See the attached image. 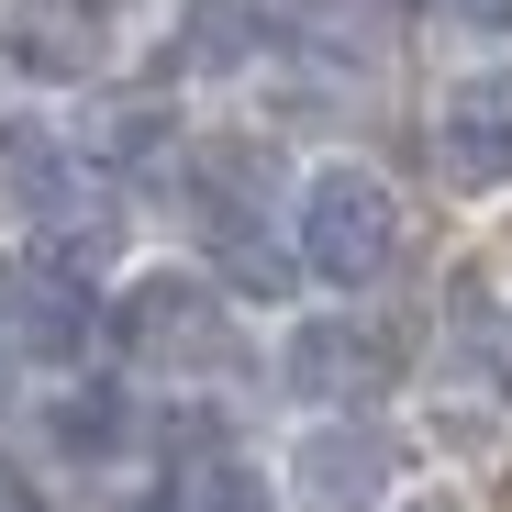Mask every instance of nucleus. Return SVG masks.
<instances>
[{
    "instance_id": "3",
    "label": "nucleus",
    "mask_w": 512,
    "mask_h": 512,
    "mask_svg": "<svg viewBox=\"0 0 512 512\" xmlns=\"http://www.w3.org/2000/svg\"><path fill=\"white\" fill-rule=\"evenodd\" d=\"M279 501L290 512H390L401 501V435L368 412H312L279 457Z\"/></svg>"
},
{
    "instance_id": "13",
    "label": "nucleus",
    "mask_w": 512,
    "mask_h": 512,
    "mask_svg": "<svg viewBox=\"0 0 512 512\" xmlns=\"http://www.w3.org/2000/svg\"><path fill=\"white\" fill-rule=\"evenodd\" d=\"M167 512H290V501H279V468L212 446V457H179V468H167Z\"/></svg>"
},
{
    "instance_id": "11",
    "label": "nucleus",
    "mask_w": 512,
    "mask_h": 512,
    "mask_svg": "<svg viewBox=\"0 0 512 512\" xmlns=\"http://www.w3.org/2000/svg\"><path fill=\"white\" fill-rule=\"evenodd\" d=\"M446 346H457V379H468L490 412H512V301H501L490 279H457V290H446Z\"/></svg>"
},
{
    "instance_id": "18",
    "label": "nucleus",
    "mask_w": 512,
    "mask_h": 512,
    "mask_svg": "<svg viewBox=\"0 0 512 512\" xmlns=\"http://www.w3.org/2000/svg\"><path fill=\"white\" fill-rule=\"evenodd\" d=\"M67 12H90V23H134L145 0H67Z\"/></svg>"
},
{
    "instance_id": "17",
    "label": "nucleus",
    "mask_w": 512,
    "mask_h": 512,
    "mask_svg": "<svg viewBox=\"0 0 512 512\" xmlns=\"http://www.w3.org/2000/svg\"><path fill=\"white\" fill-rule=\"evenodd\" d=\"M390 512H468V501H457V490H401Z\"/></svg>"
},
{
    "instance_id": "2",
    "label": "nucleus",
    "mask_w": 512,
    "mask_h": 512,
    "mask_svg": "<svg viewBox=\"0 0 512 512\" xmlns=\"http://www.w3.org/2000/svg\"><path fill=\"white\" fill-rule=\"evenodd\" d=\"M290 256H301V279L334 290V301L379 290L401 268V190L379 179L368 156H312L301 190H290Z\"/></svg>"
},
{
    "instance_id": "14",
    "label": "nucleus",
    "mask_w": 512,
    "mask_h": 512,
    "mask_svg": "<svg viewBox=\"0 0 512 512\" xmlns=\"http://www.w3.org/2000/svg\"><path fill=\"white\" fill-rule=\"evenodd\" d=\"M268 45L323 56V67H368V56H379V34H368L357 0H268Z\"/></svg>"
},
{
    "instance_id": "15",
    "label": "nucleus",
    "mask_w": 512,
    "mask_h": 512,
    "mask_svg": "<svg viewBox=\"0 0 512 512\" xmlns=\"http://www.w3.org/2000/svg\"><path fill=\"white\" fill-rule=\"evenodd\" d=\"M435 23L468 45H512V0H435Z\"/></svg>"
},
{
    "instance_id": "10",
    "label": "nucleus",
    "mask_w": 512,
    "mask_h": 512,
    "mask_svg": "<svg viewBox=\"0 0 512 512\" xmlns=\"http://www.w3.org/2000/svg\"><path fill=\"white\" fill-rule=\"evenodd\" d=\"M90 179H78V145L45 123V112H0V212L45 223L56 201H78Z\"/></svg>"
},
{
    "instance_id": "8",
    "label": "nucleus",
    "mask_w": 512,
    "mask_h": 512,
    "mask_svg": "<svg viewBox=\"0 0 512 512\" xmlns=\"http://www.w3.org/2000/svg\"><path fill=\"white\" fill-rule=\"evenodd\" d=\"M0 67H12L23 90H90L101 23L67 12V0H12V12H0Z\"/></svg>"
},
{
    "instance_id": "16",
    "label": "nucleus",
    "mask_w": 512,
    "mask_h": 512,
    "mask_svg": "<svg viewBox=\"0 0 512 512\" xmlns=\"http://www.w3.org/2000/svg\"><path fill=\"white\" fill-rule=\"evenodd\" d=\"M0 512H45V490H34V468H23V457H0Z\"/></svg>"
},
{
    "instance_id": "1",
    "label": "nucleus",
    "mask_w": 512,
    "mask_h": 512,
    "mask_svg": "<svg viewBox=\"0 0 512 512\" xmlns=\"http://www.w3.org/2000/svg\"><path fill=\"white\" fill-rule=\"evenodd\" d=\"M101 346H112L134 379L212 390V379H234L245 334H234V290H223L212 268H179V256H156V268H134V279L101 301Z\"/></svg>"
},
{
    "instance_id": "7",
    "label": "nucleus",
    "mask_w": 512,
    "mask_h": 512,
    "mask_svg": "<svg viewBox=\"0 0 512 512\" xmlns=\"http://www.w3.org/2000/svg\"><path fill=\"white\" fill-rule=\"evenodd\" d=\"M34 435H45V457H56V468H123V457L145 446V401H134L123 379L67 368V379L34 401Z\"/></svg>"
},
{
    "instance_id": "9",
    "label": "nucleus",
    "mask_w": 512,
    "mask_h": 512,
    "mask_svg": "<svg viewBox=\"0 0 512 512\" xmlns=\"http://www.w3.org/2000/svg\"><path fill=\"white\" fill-rule=\"evenodd\" d=\"M256 56H268V0H179L167 12V78L234 90Z\"/></svg>"
},
{
    "instance_id": "12",
    "label": "nucleus",
    "mask_w": 512,
    "mask_h": 512,
    "mask_svg": "<svg viewBox=\"0 0 512 512\" xmlns=\"http://www.w3.org/2000/svg\"><path fill=\"white\" fill-rule=\"evenodd\" d=\"M67 145H78V167H112V179H134V167H179V112L123 90V101H101L90 123H78Z\"/></svg>"
},
{
    "instance_id": "6",
    "label": "nucleus",
    "mask_w": 512,
    "mask_h": 512,
    "mask_svg": "<svg viewBox=\"0 0 512 512\" xmlns=\"http://www.w3.org/2000/svg\"><path fill=\"white\" fill-rule=\"evenodd\" d=\"M90 357H101V301H90V279H67L56 256H12V268H0V368L67 379V368H90Z\"/></svg>"
},
{
    "instance_id": "4",
    "label": "nucleus",
    "mask_w": 512,
    "mask_h": 512,
    "mask_svg": "<svg viewBox=\"0 0 512 512\" xmlns=\"http://www.w3.org/2000/svg\"><path fill=\"white\" fill-rule=\"evenodd\" d=\"M401 379V346H390V323H368V312H301L290 334H279V390L301 401V412H368L379 390Z\"/></svg>"
},
{
    "instance_id": "5",
    "label": "nucleus",
    "mask_w": 512,
    "mask_h": 512,
    "mask_svg": "<svg viewBox=\"0 0 512 512\" xmlns=\"http://www.w3.org/2000/svg\"><path fill=\"white\" fill-rule=\"evenodd\" d=\"M435 179L457 201H512V56H468L435 90Z\"/></svg>"
}]
</instances>
